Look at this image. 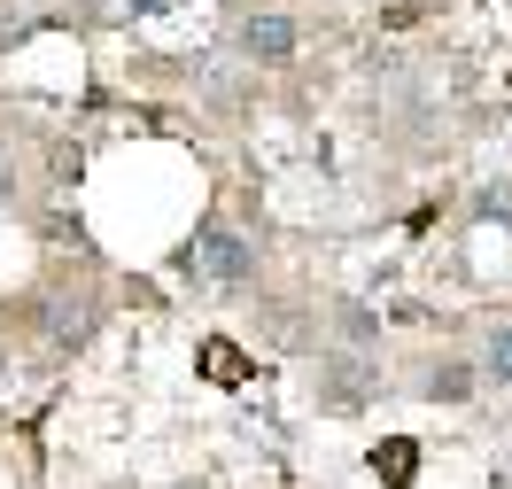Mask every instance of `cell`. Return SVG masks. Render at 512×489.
Here are the masks:
<instances>
[{
	"label": "cell",
	"instance_id": "52a82bcc",
	"mask_svg": "<svg viewBox=\"0 0 512 489\" xmlns=\"http://www.w3.org/2000/svg\"><path fill=\"white\" fill-rule=\"evenodd\" d=\"M0 195H8V171H0Z\"/></svg>",
	"mask_w": 512,
	"mask_h": 489
},
{
	"label": "cell",
	"instance_id": "5b68a950",
	"mask_svg": "<svg viewBox=\"0 0 512 489\" xmlns=\"http://www.w3.org/2000/svg\"><path fill=\"white\" fill-rule=\"evenodd\" d=\"M365 381H373V373H334V381H326V404H357Z\"/></svg>",
	"mask_w": 512,
	"mask_h": 489
},
{
	"label": "cell",
	"instance_id": "3957f363",
	"mask_svg": "<svg viewBox=\"0 0 512 489\" xmlns=\"http://www.w3.org/2000/svg\"><path fill=\"white\" fill-rule=\"evenodd\" d=\"M481 373L512 389V326H497V334H489V358H481Z\"/></svg>",
	"mask_w": 512,
	"mask_h": 489
},
{
	"label": "cell",
	"instance_id": "7a4b0ae2",
	"mask_svg": "<svg viewBox=\"0 0 512 489\" xmlns=\"http://www.w3.org/2000/svg\"><path fill=\"white\" fill-rule=\"evenodd\" d=\"M241 55H249V63H288L295 55V24L288 16H249V24H241Z\"/></svg>",
	"mask_w": 512,
	"mask_h": 489
},
{
	"label": "cell",
	"instance_id": "277c9868",
	"mask_svg": "<svg viewBox=\"0 0 512 489\" xmlns=\"http://www.w3.org/2000/svg\"><path fill=\"white\" fill-rule=\"evenodd\" d=\"M466 389H474V373H466V365H443V373H427V396H443V404H458Z\"/></svg>",
	"mask_w": 512,
	"mask_h": 489
},
{
	"label": "cell",
	"instance_id": "6da1fadb",
	"mask_svg": "<svg viewBox=\"0 0 512 489\" xmlns=\"http://www.w3.org/2000/svg\"><path fill=\"white\" fill-rule=\"evenodd\" d=\"M179 272L187 280H210V288H249L256 280V241H241L233 226H202L179 249Z\"/></svg>",
	"mask_w": 512,
	"mask_h": 489
},
{
	"label": "cell",
	"instance_id": "8992f818",
	"mask_svg": "<svg viewBox=\"0 0 512 489\" xmlns=\"http://www.w3.org/2000/svg\"><path fill=\"white\" fill-rule=\"evenodd\" d=\"M132 8H163V0H132Z\"/></svg>",
	"mask_w": 512,
	"mask_h": 489
}]
</instances>
